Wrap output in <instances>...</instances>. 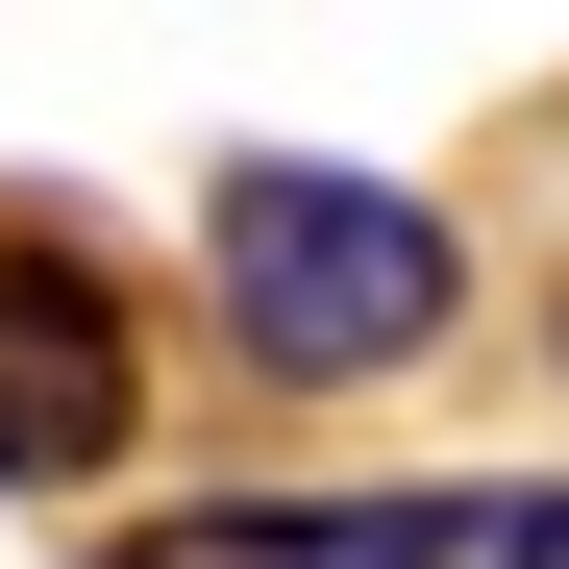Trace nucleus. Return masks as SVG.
<instances>
[{"label":"nucleus","mask_w":569,"mask_h":569,"mask_svg":"<svg viewBox=\"0 0 569 569\" xmlns=\"http://www.w3.org/2000/svg\"><path fill=\"white\" fill-rule=\"evenodd\" d=\"M199 298H223V347L272 397H371V371H421L470 322V248H446V199H397V173L223 149L199 173Z\"/></svg>","instance_id":"nucleus-1"},{"label":"nucleus","mask_w":569,"mask_h":569,"mask_svg":"<svg viewBox=\"0 0 569 569\" xmlns=\"http://www.w3.org/2000/svg\"><path fill=\"white\" fill-rule=\"evenodd\" d=\"M149 446V298L74 223H0V496H100Z\"/></svg>","instance_id":"nucleus-2"},{"label":"nucleus","mask_w":569,"mask_h":569,"mask_svg":"<svg viewBox=\"0 0 569 569\" xmlns=\"http://www.w3.org/2000/svg\"><path fill=\"white\" fill-rule=\"evenodd\" d=\"M100 569H496V470H397V496H272V520H124Z\"/></svg>","instance_id":"nucleus-3"},{"label":"nucleus","mask_w":569,"mask_h":569,"mask_svg":"<svg viewBox=\"0 0 569 569\" xmlns=\"http://www.w3.org/2000/svg\"><path fill=\"white\" fill-rule=\"evenodd\" d=\"M496 569H569V496H496Z\"/></svg>","instance_id":"nucleus-4"}]
</instances>
